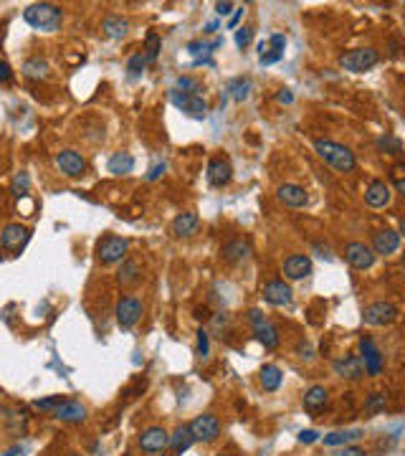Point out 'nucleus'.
Returning <instances> with one entry per match:
<instances>
[{
  "label": "nucleus",
  "mask_w": 405,
  "mask_h": 456,
  "mask_svg": "<svg viewBox=\"0 0 405 456\" xmlns=\"http://www.w3.org/2000/svg\"><path fill=\"white\" fill-rule=\"evenodd\" d=\"M314 149L337 173H352L357 167V158L347 145H340L335 140H314Z\"/></svg>",
  "instance_id": "f257e3e1"
},
{
  "label": "nucleus",
  "mask_w": 405,
  "mask_h": 456,
  "mask_svg": "<svg viewBox=\"0 0 405 456\" xmlns=\"http://www.w3.org/2000/svg\"><path fill=\"white\" fill-rule=\"evenodd\" d=\"M23 21L36 31L54 33L63 21V10L54 3H33L23 10Z\"/></svg>",
  "instance_id": "f03ea898"
},
{
  "label": "nucleus",
  "mask_w": 405,
  "mask_h": 456,
  "mask_svg": "<svg viewBox=\"0 0 405 456\" xmlns=\"http://www.w3.org/2000/svg\"><path fill=\"white\" fill-rule=\"evenodd\" d=\"M127 251H129V241L122 236H104L96 246V259L104 264V267H112V264H119V261L127 259Z\"/></svg>",
  "instance_id": "7ed1b4c3"
},
{
  "label": "nucleus",
  "mask_w": 405,
  "mask_h": 456,
  "mask_svg": "<svg viewBox=\"0 0 405 456\" xmlns=\"http://www.w3.org/2000/svg\"><path fill=\"white\" fill-rule=\"evenodd\" d=\"M187 431H190L193 441L213 444V441L220 436V421H218V416H213V413H200V416H195L193 421L187 424Z\"/></svg>",
  "instance_id": "20e7f679"
},
{
  "label": "nucleus",
  "mask_w": 405,
  "mask_h": 456,
  "mask_svg": "<svg viewBox=\"0 0 405 456\" xmlns=\"http://www.w3.org/2000/svg\"><path fill=\"white\" fill-rule=\"evenodd\" d=\"M249 320H251V327L256 332V340L266 350H273V347H279V330H276V324L264 317L261 309H251L249 312Z\"/></svg>",
  "instance_id": "39448f33"
},
{
  "label": "nucleus",
  "mask_w": 405,
  "mask_h": 456,
  "mask_svg": "<svg viewBox=\"0 0 405 456\" xmlns=\"http://www.w3.org/2000/svg\"><path fill=\"white\" fill-rule=\"evenodd\" d=\"M375 63H377V51L370 46L352 48V51L340 56V66H342L344 71H352V74H362V71L373 69Z\"/></svg>",
  "instance_id": "423d86ee"
},
{
  "label": "nucleus",
  "mask_w": 405,
  "mask_h": 456,
  "mask_svg": "<svg viewBox=\"0 0 405 456\" xmlns=\"http://www.w3.org/2000/svg\"><path fill=\"white\" fill-rule=\"evenodd\" d=\"M395 320H397V307L390 304V302H373L362 312V322L370 324V327H385V324L395 322Z\"/></svg>",
  "instance_id": "0eeeda50"
},
{
  "label": "nucleus",
  "mask_w": 405,
  "mask_h": 456,
  "mask_svg": "<svg viewBox=\"0 0 405 456\" xmlns=\"http://www.w3.org/2000/svg\"><path fill=\"white\" fill-rule=\"evenodd\" d=\"M114 315H117V324L122 330H132L142 317V302L137 297H132V294H127V297H122L117 302Z\"/></svg>",
  "instance_id": "6e6552de"
},
{
  "label": "nucleus",
  "mask_w": 405,
  "mask_h": 456,
  "mask_svg": "<svg viewBox=\"0 0 405 456\" xmlns=\"http://www.w3.org/2000/svg\"><path fill=\"white\" fill-rule=\"evenodd\" d=\"M170 102L178 107L180 112H185L187 117L193 119H205L208 114V104L202 96H193V94H183L178 89H170Z\"/></svg>",
  "instance_id": "1a4fd4ad"
},
{
  "label": "nucleus",
  "mask_w": 405,
  "mask_h": 456,
  "mask_svg": "<svg viewBox=\"0 0 405 456\" xmlns=\"http://www.w3.org/2000/svg\"><path fill=\"white\" fill-rule=\"evenodd\" d=\"M284 48H287V36L284 33H273L266 41L258 43V63L261 66H271V63L284 59Z\"/></svg>",
  "instance_id": "9d476101"
},
{
  "label": "nucleus",
  "mask_w": 405,
  "mask_h": 456,
  "mask_svg": "<svg viewBox=\"0 0 405 456\" xmlns=\"http://www.w3.org/2000/svg\"><path fill=\"white\" fill-rule=\"evenodd\" d=\"M137 444H140V448L145 454H160V451H165L167 444H170V433L165 431L163 426H147V428L140 433Z\"/></svg>",
  "instance_id": "9b49d317"
},
{
  "label": "nucleus",
  "mask_w": 405,
  "mask_h": 456,
  "mask_svg": "<svg viewBox=\"0 0 405 456\" xmlns=\"http://www.w3.org/2000/svg\"><path fill=\"white\" fill-rule=\"evenodd\" d=\"M56 167H59L66 178H81V175H86V160L76 149H61V152L56 155Z\"/></svg>",
  "instance_id": "f8f14e48"
},
{
  "label": "nucleus",
  "mask_w": 405,
  "mask_h": 456,
  "mask_svg": "<svg viewBox=\"0 0 405 456\" xmlns=\"http://www.w3.org/2000/svg\"><path fill=\"white\" fill-rule=\"evenodd\" d=\"M360 360H362V368H365L367 375H380L382 373V355L375 345L373 338H362L360 340Z\"/></svg>",
  "instance_id": "ddd939ff"
},
{
  "label": "nucleus",
  "mask_w": 405,
  "mask_h": 456,
  "mask_svg": "<svg viewBox=\"0 0 405 456\" xmlns=\"http://www.w3.org/2000/svg\"><path fill=\"white\" fill-rule=\"evenodd\" d=\"M344 259H347L350 267L365 271V269H370L375 264V251H373V246L360 244V241H350V244L344 246Z\"/></svg>",
  "instance_id": "4468645a"
},
{
  "label": "nucleus",
  "mask_w": 405,
  "mask_h": 456,
  "mask_svg": "<svg viewBox=\"0 0 405 456\" xmlns=\"http://www.w3.org/2000/svg\"><path fill=\"white\" fill-rule=\"evenodd\" d=\"M208 183H211L213 188H226L231 178H233V165H231V160L228 158H213L208 163V173H205Z\"/></svg>",
  "instance_id": "2eb2a0df"
},
{
  "label": "nucleus",
  "mask_w": 405,
  "mask_h": 456,
  "mask_svg": "<svg viewBox=\"0 0 405 456\" xmlns=\"http://www.w3.org/2000/svg\"><path fill=\"white\" fill-rule=\"evenodd\" d=\"M261 294H264V299L271 307H289V304H291V289H289V284H284L281 279L266 282L264 287H261Z\"/></svg>",
  "instance_id": "dca6fc26"
},
{
  "label": "nucleus",
  "mask_w": 405,
  "mask_h": 456,
  "mask_svg": "<svg viewBox=\"0 0 405 456\" xmlns=\"http://www.w3.org/2000/svg\"><path fill=\"white\" fill-rule=\"evenodd\" d=\"M28 241V228L21 223H8L0 234V249L3 251H18Z\"/></svg>",
  "instance_id": "f3484780"
},
{
  "label": "nucleus",
  "mask_w": 405,
  "mask_h": 456,
  "mask_svg": "<svg viewBox=\"0 0 405 456\" xmlns=\"http://www.w3.org/2000/svg\"><path fill=\"white\" fill-rule=\"evenodd\" d=\"M312 274V259L304 256V253H294L284 261V276L291 279V282H299V279H307Z\"/></svg>",
  "instance_id": "a211bd4d"
},
{
  "label": "nucleus",
  "mask_w": 405,
  "mask_h": 456,
  "mask_svg": "<svg viewBox=\"0 0 405 456\" xmlns=\"http://www.w3.org/2000/svg\"><path fill=\"white\" fill-rule=\"evenodd\" d=\"M397 246H400V234L393 231V228H382L373 236V251L375 253H382V256H390V253L397 251Z\"/></svg>",
  "instance_id": "6ab92c4d"
},
{
  "label": "nucleus",
  "mask_w": 405,
  "mask_h": 456,
  "mask_svg": "<svg viewBox=\"0 0 405 456\" xmlns=\"http://www.w3.org/2000/svg\"><path fill=\"white\" fill-rule=\"evenodd\" d=\"M390 185L385 180H370V185L365 188V203L370 208H385L390 203Z\"/></svg>",
  "instance_id": "aec40b11"
},
{
  "label": "nucleus",
  "mask_w": 405,
  "mask_h": 456,
  "mask_svg": "<svg viewBox=\"0 0 405 456\" xmlns=\"http://www.w3.org/2000/svg\"><path fill=\"white\" fill-rule=\"evenodd\" d=\"M279 200L289 208H304V205L309 203V196H307V190L302 185H296V183H284L279 185Z\"/></svg>",
  "instance_id": "412c9836"
},
{
  "label": "nucleus",
  "mask_w": 405,
  "mask_h": 456,
  "mask_svg": "<svg viewBox=\"0 0 405 456\" xmlns=\"http://www.w3.org/2000/svg\"><path fill=\"white\" fill-rule=\"evenodd\" d=\"M54 418H59L63 424H81L86 418V406L81 401H69V398H66V401L54 411Z\"/></svg>",
  "instance_id": "4be33fe9"
},
{
  "label": "nucleus",
  "mask_w": 405,
  "mask_h": 456,
  "mask_svg": "<svg viewBox=\"0 0 405 456\" xmlns=\"http://www.w3.org/2000/svg\"><path fill=\"white\" fill-rule=\"evenodd\" d=\"M335 373L342 377H350V380H360L365 375V368H362V360L357 355H344V357L335 360Z\"/></svg>",
  "instance_id": "5701e85b"
},
{
  "label": "nucleus",
  "mask_w": 405,
  "mask_h": 456,
  "mask_svg": "<svg viewBox=\"0 0 405 456\" xmlns=\"http://www.w3.org/2000/svg\"><path fill=\"white\" fill-rule=\"evenodd\" d=\"M223 259L231 261V264H241L251 256V244L246 238H231L226 246H223Z\"/></svg>",
  "instance_id": "b1692460"
},
{
  "label": "nucleus",
  "mask_w": 405,
  "mask_h": 456,
  "mask_svg": "<svg viewBox=\"0 0 405 456\" xmlns=\"http://www.w3.org/2000/svg\"><path fill=\"white\" fill-rule=\"evenodd\" d=\"M329 395H327V388L324 386H312L302 398V406L304 411H309V413H320L324 406H327Z\"/></svg>",
  "instance_id": "393cba45"
},
{
  "label": "nucleus",
  "mask_w": 405,
  "mask_h": 456,
  "mask_svg": "<svg viewBox=\"0 0 405 456\" xmlns=\"http://www.w3.org/2000/svg\"><path fill=\"white\" fill-rule=\"evenodd\" d=\"M101 31L107 39H125L127 33H129V21L125 16H117V13H112L101 21Z\"/></svg>",
  "instance_id": "a878e982"
},
{
  "label": "nucleus",
  "mask_w": 405,
  "mask_h": 456,
  "mask_svg": "<svg viewBox=\"0 0 405 456\" xmlns=\"http://www.w3.org/2000/svg\"><path fill=\"white\" fill-rule=\"evenodd\" d=\"M198 223H200V218H198V213L187 211V213H180L178 218L172 220V234L178 238H187L193 236L195 231H198Z\"/></svg>",
  "instance_id": "bb28decb"
},
{
  "label": "nucleus",
  "mask_w": 405,
  "mask_h": 456,
  "mask_svg": "<svg viewBox=\"0 0 405 456\" xmlns=\"http://www.w3.org/2000/svg\"><path fill=\"white\" fill-rule=\"evenodd\" d=\"M25 79L31 81H41V79H48V61L46 59H41V56H33V59H25L23 66H21Z\"/></svg>",
  "instance_id": "cd10ccee"
},
{
  "label": "nucleus",
  "mask_w": 405,
  "mask_h": 456,
  "mask_svg": "<svg viewBox=\"0 0 405 456\" xmlns=\"http://www.w3.org/2000/svg\"><path fill=\"white\" fill-rule=\"evenodd\" d=\"M365 436V431L362 428H347V431H332L324 436V446H350V444H355V441H360Z\"/></svg>",
  "instance_id": "c85d7f7f"
},
{
  "label": "nucleus",
  "mask_w": 405,
  "mask_h": 456,
  "mask_svg": "<svg viewBox=\"0 0 405 456\" xmlns=\"http://www.w3.org/2000/svg\"><path fill=\"white\" fill-rule=\"evenodd\" d=\"M281 380H284V373H281L279 365H264L261 373H258V383H261V388H264L266 393L279 391Z\"/></svg>",
  "instance_id": "c756f323"
},
{
  "label": "nucleus",
  "mask_w": 405,
  "mask_h": 456,
  "mask_svg": "<svg viewBox=\"0 0 405 456\" xmlns=\"http://www.w3.org/2000/svg\"><path fill=\"white\" fill-rule=\"evenodd\" d=\"M193 444H195V441H193V436H190V431H187V426H180V428H175V433L170 436V444H167V448H170L175 456H180V454H185V451L193 446Z\"/></svg>",
  "instance_id": "7c9ffc66"
},
{
  "label": "nucleus",
  "mask_w": 405,
  "mask_h": 456,
  "mask_svg": "<svg viewBox=\"0 0 405 456\" xmlns=\"http://www.w3.org/2000/svg\"><path fill=\"white\" fill-rule=\"evenodd\" d=\"M107 167H110L112 175H129L134 170V158L129 152H114L110 163H107Z\"/></svg>",
  "instance_id": "2f4dec72"
},
{
  "label": "nucleus",
  "mask_w": 405,
  "mask_h": 456,
  "mask_svg": "<svg viewBox=\"0 0 405 456\" xmlns=\"http://www.w3.org/2000/svg\"><path fill=\"white\" fill-rule=\"evenodd\" d=\"M251 89H253V81H251L249 76H238V79H233L228 84V94H231V99H236V102H246L251 96Z\"/></svg>",
  "instance_id": "473e14b6"
},
{
  "label": "nucleus",
  "mask_w": 405,
  "mask_h": 456,
  "mask_svg": "<svg viewBox=\"0 0 405 456\" xmlns=\"http://www.w3.org/2000/svg\"><path fill=\"white\" fill-rule=\"evenodd\" d=\"M137 279H140V264H137L134 259H125L117 271V282L129 287V284H134Z\"/></svg>",
  "instance_id": "72a5a7b5"
},
{
  "label": "nucleus",
  "mask_w": 405,
  "mask_h": 456,
  "mask_svg": "<svg viewBox=\"0 0 405 456\" xmlns=\"http://www.w3.org/2000/svg\"><path fill=\"white\" fill-rule=\"evenodd\" d=\"M10 190H13V196L16 198H25L28 193H31V175L25 173V170L16 173V178H13V183H10Z\"/></svg>",
  "instance_id": "f704fd0d"
},
{
  "label": "nucleus",
  "mask_w": 405,
  "mask_h": 456,
  "mask_svg": "<svg viewBox=\"0 0 405 456\" xmlns=\"http://www.w3.org/2000/svg\"><path fill=\"white\" fill-rule=\"evenodd\" d=\"M160 51H163V39L157 33H147V39H145V59H147V63L155 61Z\"/></svg>",
  "instance_id": "c9c22d12"
},
{
  "label": "nucleus",
  "mask_w": 405,
  "mask_h": 456,
  "mask_svg": "<svg viewBox=\"0 0 405 456\" xmlns=\"http://www.w3.org/2000/svg\"><path fill=\"white\" fill-rule=\"evenodd\" d=\"M175 89L178 92H183V94H193V96H200L202 92V84L195 76H180L178 84H175Z\"/></svg>",
  "instance_id": "e433bc0d"
},
{
  "label": "nucleus",
  "mask_w": 405,
  "mask_h": 456,
  "mask_svg": "<svg viewBox=\"0 0 405 456\" xmlns=\"http://www.w3.org/2000/svg\"><path fill=\"white\" fill-rule=\"evenodd\" d=\"M66 401L63 395H48V398H39V401H33V408L41 411V413H54L61 403Z\"/></svg>",
  "instance_id": "4c0bfd02"
},
{
  "label": "nucleus",
  "mask_w": 405,
  "mask_h": 456,
  "mask_svg": "<svg viewBox=\"0 0 405 456\" xmlns=\"http://www.w3.org/2000/svg\"><path fill=\"white\" fill-rule=\"evenodd\" d=\"M385 406H388V395H385V393H370V395H367L365 411L370 413V416H375V413L385 411Z\"/></svg>",
  "instance_id": "58836bf2"
},
{
  "label": "nucleus",
  "mask_w": 405,
  "mask_h": 456,
  "mask_svg": "<svg viewBox=\"0 0 405 456\" xmlns=\"http://www.w3.org/2000/svg\"><path fill=\"white\" fill-rule=\"evenodd\" d=\"M145 66H147L145 54H134L132 59H129V63H127V74H129V79H140Z\"/></svg>",
  "instance_id": "ea45409f"
},
{
  "label": "nucleus",
  "mask_w": 405,
  "mask_h": 456,
  "mask_svg": "<svg viewBox=\"0 0 405 456\" xmlns=\"http://www.w3.org/2000/svg\"><path fill=\"white\" fill-rule=\"evenodd\" d=\"M377 149L388 152V155H397L400 152V142L395 137H390V134H382V137H377Z\"/></svg>",
  "instance_id": "a19ab883"
},
{
  "label": "nucleus",
  "mask_w": 405,
  "mask_h": 456,
  "mask_svg": "<svg viewBox=\"0 0 405 456\" xmlns=\"http://www.w3.org/2000/svg\"><path fill=\"white\" fill-rule=\"evenodd\" d=\"M251 41H253V28H251V25H243V28L236 31V46L238 48H246Z\"/></svg>",
  "instance_id": "79ce46f5"
},
{
  "label": "nucleus",
  "mask_w": 405,
  "mask_h": 456,
  "mask_svg": "<svg viewBox=\"0 0 405 456\" xmlns=\"http://www.w3.org/2000/svg\"><path fill=\"white\" fill-rule=\"evenodd\" d=\"M198 355H200L202 360H205V357H208V355H211V342H208V332L202 330H198Z\"/></svg>",
  "instance_id": "37998d69"
},
{
  "label": "nucleus",
  "mask_w": 405,
  "mask_h": 456,
  "mask_svg": "<svg viewBox=\"0 0 405 456\" xmlns=\"http://www.w3.org/2000/svg\"><path fill=\"white\" fill-rule=\"evenodd\" d=\"M393 183H395L397 193L405 198V165H397L393 167Z\"/></svg>",
  "instance_id": "c03bdc74"
},
{
  "label": "nucleus",
  "mask_w": 405,
  "mask_h": 456,
  "mask_svg": "<svg viewBox=\"0 0 405 456\" xmlns=\"http://www.w3.org/2000/svg\"><path fill=\"white\" fill-rule=\"evenodd\" d=\"M335 456H367V451L362 446H355V444H350V446H342L340 451H337Z\"/></svg>",
  "instance_id": "a18cd8bd"
},
{
  "label": "nucleus",
  "mask_w": 405,
  "mask_h": 456,
  "mask_svg": "<svg viewBox=\"0 0 405 456\" xmlns=\"http://www.w3.org/2000/svg\"><path fill=\"white\" fill-rule=\"evenodd\" d=\"M165 170H167V163H165V160H157L155 165L149 167L147 180H157V178H160V175H165Z\"/></svg>",
  "instance_id": "49530a36"
},
{
  "label": "nucleus",
  "mask_w": 405,
  "mask_h": 456,
  "mask_svg": "<svg viewBox=\"0 0 405 456\" xmlns=\"http://www.w3.org/2000/svg\"><path fill=\"white\" fill-rule=\"evenodd\" d=\"M13 79V69H10V63L0 61V84H8Z\"/></svg>",
  "instance_id": "de8ad7c7"
},
{
  "label": "nucleus",
  "mask_w": 405,
  "mask_h": 456,
  "mask_svg": "<svg viewBox=\"0 0 405 456\" xmlns=\"http://www.w3.org/2000/svg\"><path fill=\"white\" fill-rule=\"evenodd\" d=\"M317 439H320V433L312 431V428H307V431H299V441H302V444H314Z\"/></svg>",
  "instance_id": "09e8293b"
},
{
  "label": "nucleus",
  "mask_w": 405,
  "mask_h": 456,
  "mask_svg": "<svg viewBox=\"0 0 405 456\" xmlns=\"http://www.w3.org/2000/svg\"><path fill=\"white\" fill-rule=\"evenodd\" d=\"M276 102H279V104H291V102H294V94H291V89H279V94H276Z\"/></svg>",
  "instance_id": "8fccbe9b"
},
{
  "label": "nucleus",
  "mask_w": 405,
  "mask_h": 456,
  "mask_svg": "<svg viewBox=\"0 0 405 456\" xmlns=\"http://www.w3.org/2000/svg\"><path fill=\"white\" fill-rule=\"evenodd\" d=\"M233 10V3H216V13L218 16H228Z\"/></svg>",
  "instance_id": "3c124183"
},
{
  "label": "nucleus",
  "mask_w": 405,
  "mask_h": 456,
  "mask_svg": "<svg viewBox=\"0 0 405 456\" xmlns=\"http://www.w3.org/2000/svg\"><path fill=\"white\" fill-rule=\"evenodd\" d=\"M208 317H211L208 307H198V309H195V320H208Z\"/></svg>",
  "instance_id": "603ef678"
},
{
  "label": "nucleus",
  "mask_w": 405,
  "mask_h": 456,
  "mask_svg": "<svg viewBox=\"0 0 405 456\" xmlns=\"http://www.w3.org/2000/svg\"><path fill=\"white\" fill-rule=\"evenodd\" d=\"M243 16V8H236V13H233V18L228 21V28H236V23H238V18Z\"/></svg>",
  "instance_id": "864d4df0"
},
{
  "label": "nucleus",
  "mask_w": 405,
  "mask_h": 456,
  "mask_svg": "<svg viewBox=\"0 0 405 456\" xmlns=\"http://www.w3.org/2000/svg\"><path fill=\"white\" fill-rule=\"evenodd\" d=\"M218 31V23H216V21H213V23H208L205 25V33H216Z\"/></svg>",
  "instance_id": "5fc2aeb1"
},
{
  "label": "nucleus",
  "mask_w": 405,
  "mask_h": 456,
  "mask_svg": "<svg viewBox=\"0 0 405 456\" xmlns=\"http://www.w3.org/2000/svg\"><path fill=\"white\" fill-rule=\"evenodd\" d=\"M400 234L405 236V216H403V220H400Z\"/></svg>",
  "instance_id": "6e6d98bb"
},
{
  "label": "nucleus",
  "mask_w": 405,
  "mask_h": 456,
  "mask_svg": "<svg viewBox=\"0 0 405 456\" xmlns=\"http://www.w3.org/2000/svg\"><path fill=\"white\" fill-rule=\"evenodd\" d=\"M69 456H81V454H69Z\"/></svg>",
  "instance_id": "4d7b16f0"
},
{
  "label": "nucleus",
  "mask_w": 405,
  "mask_h": 456,
  "mask_svg": "<svg viewBox=\"0 0 405 456\" xmlns=\"http://www.w3.org/2000/svg\"><path fill=\"white\" fill-rule=\"evenodd\" d=\"M218 456H223V454H218Z\"/></svg>",
  "instance_id": "13d9d810"
}]
</instances>
